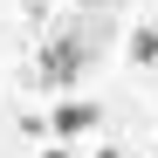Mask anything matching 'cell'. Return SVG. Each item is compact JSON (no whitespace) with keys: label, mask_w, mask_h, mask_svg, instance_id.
Wrapping results in <instances>:
<instances>
[{"label":"cell","mask_w":158,"mask_h":158,"mask_svg":"<svg viewBox=\"0 0 158 158\" xmlns=\"http://www.w3.org/2000/svg\"><path fill=\"white\" fill-rule=\"evenodd\" d=\"M103 55V21H62L55 35L41 41V55H35V69H41V83H55V89H69L76 76H89V62Z\"/></svg>","instance_id":"cell-1"},{"label":"cell","mask_w":158,"mask_h":158,"mask_svg":"<svg viewBox=\"0 0 158 158\" xmlns=\"http://www.w3.org/2000/svg\"><path fill=\"white\" fill-rule=\"evenodd\" d=\"M96 124H103L96 103H89V96H69V103H55V117H48L41 131H48V138H89Z\"/></svg>","instance_id":"cell-2"},{"label":"cell","mask_w":158,"mask_h":158,"mask_svg":"<svg viewBox=\"0 0 158 158\" xmlns=\"http://www.w3.org/2000/svg\"><path fill=\"white\" fill-rule=\"evenodd\" d=\"M131 55H138V62H158V35L138 28V35H131Z\"/></svg>","instance_id":"cell-3"},{"label":"cell","mask_w":158,"mask_h":158,"mask_svg":"<svg viewBox=\"0 0 158 158\" xmlns=\"http://www.w3.org/2000/svg\"><path fill=\"white\" fill-rule=\"evenodd\" d=\"M96 158H138V151H124V144H110V151H96Z\"/></svg>","instance_id":"cell-4"},{"label":"cell","mask_w":158,"mask_h":158,"mask_svg":"<svg viewBox=\"0 0 158 158\" xmlns=\"http://www.w3.org/2000/svg\"><path fill=\"white\" fill-rule=\"evenodd\" d=\"M83 7H96V0H83Z\"/></svg>","instance_id":"cell-5"},{"label":"cell","mask_w":158,"mask_h":158,"mask_svg":"<svg viewBox=\"0 0 158 158\" xmlns=\"http://www.w3.org/2000/svg\"><path fill=\"white\" fill-rule=\"evenodd\" d=\"M48 158H62V151H48Z\"/></svg>","instance_id":"cell-6"}]
</instances>
